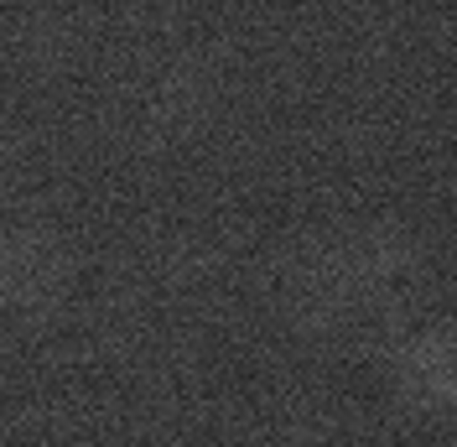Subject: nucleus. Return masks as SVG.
Segmentation results:
<instances>
[{"label":"nucleus","mask_w":457,"mask_h":447,"mask_svg":"<svg viewBox=\"0 0 457 447\" xmlns=\"http://www.w3.org/2000/svg\"><path fill=\"white\" fill-rule=\"evenodd\" d=\"M395 385L421 411H457V328L416 333L395 359Z\"/></svg>","instance_id":"1"}]
</instances>
